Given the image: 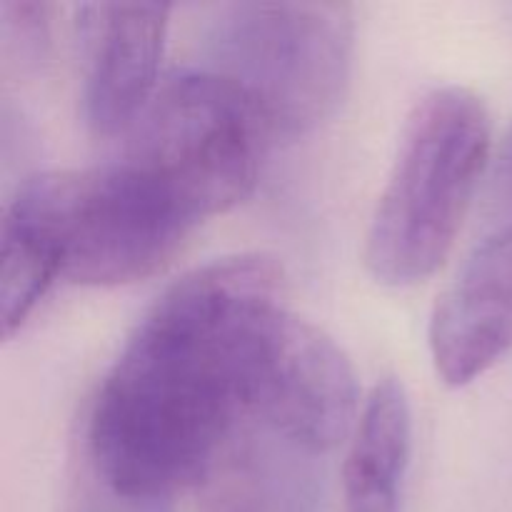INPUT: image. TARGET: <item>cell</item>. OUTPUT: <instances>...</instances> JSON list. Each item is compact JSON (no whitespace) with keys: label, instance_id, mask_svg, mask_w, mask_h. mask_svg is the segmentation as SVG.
Listing matches in <instances>:
<instances>
[{"label":"cell","instance_id":"cell-1","mask_svg":"<svg viewBox=\"0 0 512 512\" xmlns=\"http://www.w3.org/2000/svg\"><path fill=\"white\" fill-rule=\"evenodd\" d=\"M283 300L285 268L268 253L210 260L155 300L90 413V453L115 495L160 500L205 478L248 413L255 340Z\"/></svg>","mask_w":512,"mask_h":512},{"label":"cell","instance_id":"cell-2","mask_svg":"<svg viewBox=\"0 0 512 512\" xmlns=\"http://www.w3.org/2000/svg\"><path fill=\"white\" fill-rule=\"evenodd\" d=\"M493 150V118L475 90L440 85L413 105L365 233L368 273L410 288L453 253Z\"/></svg>","mask_w":512,"mask_h":512},{"label":"cell","instance_id":"cell-3","mask_svg":"<svg viewBox=\"0 0 512 512\" xmlns=\"http://www.w3.org/2000/svg\"><path fill=\"white\" fill-rule=\"evenodd\" d=\"M5 218L53 250L63 278L93 288L160 273L193 228L128 160L33 175L10 200Z\"/></svg>","mask_w":512,"mask_h":512},{"label":"cell","instance_id":"cell-4","mask_svg":"<svg viewBox=\"0 0 512 512\" xmlns=\"http://www.w3.org/2000/svg\"><path fill=\"white\" fill-rule=\"evenodd\" d=\"M208 70L238 85L273 138L313 133L343 105L355 58V10L340 0L220 5Z\"/></svg>","mask_w":512,"mask_h":512},{"label":"cell","instance_id":"cell-5","mask_svg":"<svg viewBox=\"0 0 512 512\" xmlns=\"http://www.w3.org/2000/svg\"><path fill=\"white\" fill-rule=\"evenodd\" d=\"M273 140L253 100L208 68L160 83L133 125L128 163L148 175L190 225L250 198Z\"/></svg>","mask_w":512,"mask_h":512},{"label":"cell","instance_id":"cell-6","mask_svg":"<svg viewBox=\"0 0 512 512\" xmlns=\"http://www.w3.org/2000/svg\"><path fill=\"white\" fill-rule=\"evenodd\" d=\"M358 378L345 350L310 320L278 308L255 340L248 410L310 453H325L353 435Z\"/></svg>","mask_w":512,"mask_h":512},{"label":"cell","instance_id":"cell-7","mask_svg":"<svg viewBox=\"0 0 512 512\" xmlns=\"http://www.w3.org/2000/svg\"><path fill=\"white\" fill-rule=\"evenodd\" d=\"M170 8L158 3H88L83 40V110L98 135L133 128L158 93Z\"/></svg>","mask_w":512,"mask_h":512},{"label":"cell","instance_id":"cell-8","mask_svg":"<svg viewBox=\"0 0 512 512\" xmlns=\"http://www.w3.org/2000/svg\"><path fill=\"white\" fill-rule=\"evenodd\" d=\"M430 355L440 380L465 388L512 350V223L485 238L430 315Z\"/></svg>","mask_w":512,"mask_h":512},{"label":"cell","instance_id":"cell-9","mask_svg":"<svg viewBox=\"0 0 512 512\" xmlns=\"http://www.w3.org/2000/svg\"><path fill=\"white\" fill-rule=\"evenodd\" d=\"M413 448V410L405 385L383 378L365 400L343 465L345 500L398 498Z\"/></svg>","mask_w":512,"mask_h":512},{"label":"cell","instance_id":"cell-10","mask_svg":"<svg viewBox=\"0 0 512 512\" xmlns=\"http://www.w3.org/2000/svg\"><path fill=\"white\" fill-rule=\"evenodd\" d=\"M60 275L53 250L28 228L3 218L0 250V320L5 340L13 338Z\"/></svg>","mask_w":512,"mask_h":512},{"label":"cell","instance_id":"cell-11","mask_svg":"<svg viewBox=\"0 0 512 512\" xmlns=\"http://www.w3.org/2000/svg\"><path fill=\"white\" fill-rule=\"evenodd\" d=\"M50 3H3L0 8V33H3L5 58L20 68H35L48 58L50 50Z\"/></svg>","mask_w":512,"mask_h":512},{"label":"cell","instance_id":"cell-12","mask_svg":"<svg viewBox=\"0 0 512 512\" xmlns=\"http://www.w3.org/2000/svg\"><path fill=\"white\" fill-rule=\"evenodd\" d=\"M493 200L500 205V208L512 210V125L505 133L503 143H500L498 158L493 163Z\"/></svg>","mask_w":512,"mask_h":512},{"label":"cell","instance_id":"cell-13","mask_svg":"<svg viewBox=\"0 0 512 512\" xmlns=\"http://www.w3.org/2000/svg\"><path fill=\"white\" fill-rule=\"evenodd\" d=\"M348 512H398V498L348 500Z\"/></svg>","mask_w":512,"mask_h":512},{"label":"cell","instance_id":"cell-14","mask_svg":"<svg viewBox=\"0 0 512 512\" xmlns=\"http://www.w3.org/2000/svg\"><path fill=\"white\" fill-rule=\"evenodd\" d=\"M210 512H250V510L245 508L243 503H238L235 498H218L213 503V508H210Z\"/></svg>","mask_w":512,"mask_h":512}]
</instances>
